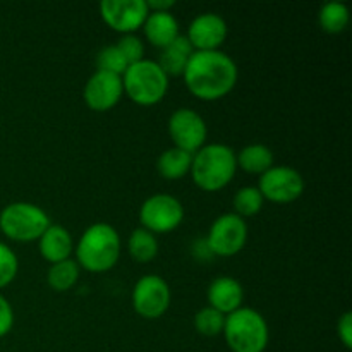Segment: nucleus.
<instances>
[{"mask_svg": "<svg viewBox=\"0 0 352 352\" xmlns=\"http://www.w3.org/2000/svg\"><path fill=\"white\" fill-rule=\"evenodd\" d=\"M122 88L136 105L153 107L167 95L168 76L162 71L157 60L143 58L126 69L122 74Z\"/></svg>", "mask_w": 352, "mask_h": 352, "instance_id": "obj_5", "label": "nucleus"}, {"mask_svg": "<svg viewBox=\"0 0 352 352\" xmlns=\"http://www.w3.org/2000/svg\"><path fill=\"white\" fill-rule=\"evenodd\" d=\"M184 220V206L172 195H153L140 208V223L151 234H167L177 229Z\"/></svg>", "mask_w": 352, "mask_h": 352, "instance_id": "obj_8", "label": "nucleus"}, {"mask_svg": "<svg viewBox=\"0 0 352 352\" xmlns=\"http://www.w3.org/2000/svg\"><path fill=\"white\" fill-rule=\"evenodd\" d=\"M222 336L232 352H265L270 340V330L260 311L243 306L226 316Z\"/></svg>", "mask_w": 352, "mask_h": 352, "instance_id": "obj_4", "label": "nucleus"}, {"mask_svg": "<svg viewBox=\"0 0 352 352\" xmlns=\"http://www.w3.org/2000/svg\"><path fill=\"white\" fill-rule=\"evenodd\" d=\"M122 95V78L103 71H96L82 89L86 107L93 112H109L120 102Z\"/></svg>", "mask_w": 352, "mask_h": 352, "instance_id": "obj_13", "label": "nucleus"}, {"mask_svg": "<svg viewBox=\"0 0 352 352\" xmlns=\"http://www.w3.org/2000/svg\"><path fill=\"white\" fill-rule=\"evenodd\" d=\"M127 67H129V64L124 58V55L120 54L117 45H109V47L102 48L98 52V55H96V71L110 72V74H116L122 78Z\"/></svg>", "mask_w": 352, "mask_h": 352, "instance_id": "obj_26", "label": "nucleus"}, {"mask_svg": "<svg viewBox=\"0 0 352 352\" xmlns=\"http://www.w3.org/2000/svg\"><path fill=\"white\" fill-rule=\"evenodd\" d=\"M236 162L237 167H241L248 174L263 175L268 168L274 167V151L267 144H248L236 155Z\"/></svg>", "mask_w": 352, "mask_h": 352, "instance_id": "obj_19", "label": "nucleus"}, {"mask_svg": "<svg viewBox=\"0 0 352 352\" xmlns=\"http://www.w3.org/2000/svg\"><path fill=\"white\" fill-rule=\"evenodd\" d=\"M192 54H195V48L191 47L186 34H179L168 47H165L162 50L160 60L157 62L168 78L170 76H182Z\"/></svg>", "mask_w": 352, "mask_h": 352, "instance_id": "obj_18", "label": "nucleus"}, {"mask_svg": "<svg viewBox=\"0 0 352 352\" xmlns=\"http://www.w3.org/2000/svg\"><path fill=\"white\" fill-rule=\"evenodd\" d=\"M172 292L160 275H144L133 289V308L141 318L158 320L170 308Z\"/></svg>", "mask_w": 352, "mask_h": 352, "instance_id": "obj_10", "label": "nucleus"}, {"mask_svg": "<svg viewBox=\"0 0 352 352\" xmlns=\"http://www.w3.org/2000/svg\"><path fill=\"white\" fill-rule=\"evenodd\" d=\"M120 258V236L110 223H93L76 246V263L91 274L112 270Z\"/></svg>", "mask_w": 352, "mask_h": 352, "instance_id": "obj_2", "label": "nucleus"}, {"mask_svg": "<svg viewBox=\"0 0 352 352\" xmlns=\"http://www.w3.org/2000/svg\"><path fill=\"white\" fill-rule=\"evenodd\" d=\"M148 10L144 0H103L100 2V16L103 23L117 33L134 34L143 28Z\"/></svg>", "mask_w": 352, "mask_h": 352, "instance_id": "obj_12", "label": "nucleus"}, {"mask_svg": "<svg viewBox=\"0 0 352 352\" xmlns=\"http://www.w3.org/2000/svg\"><path fill=\"white\" fill-rule=\"evenodd\" d=\"M351 10L342 2H329L318 12V23L325 33L339 34L349 26Z\"/></svg>", "mask_w": 352, "mask_h": 352, "instance_id": "obj_23", "label": "nucleus"}, {"mask_svg": "<svg viewBox=\"0 0 352 352\" xmlns=\"http://www.w3.org/2000/svg\"><path fill=\"white\" fill-rule=\"evenodd\" d=\"M50 217L41 206L28 201H16L0 212V230L16 243H33L50 227Z\"/></svg>", "mask_w": 352, "mask_h": 352, "instance_id": "obj_6", "label": "nucleus"}, {"mask_svg": "<svg viewBox=\"0 0 352 352\" xmlns=\"http://www.w3.org/2000/svg\"><path fill=\"white\" fill-rule=\"evenodd\" d=\"M17 272H19V261L16 253L7 244L0 243V289H6L7 285L12 284Z\"/></svg>", "mask_w": 352, "mask_h": 352, "instance_id": "obj_27", "label": "nucleus"}, {"mask_svg": "<svg viewBox=\"0 0 352 352\" xmlns=\"http://www.w3.org/2000/svg\"><path fill=\"white\" fill-rule=\"evenodd\" d=\"M337 333L346 349L352 347V313L346 311L337 323Z\"/></svg>", "mask_w": 352, "mask_h": 352, "instance_id": "obj_30", "label": "nucleus"}, {"mask_svg": "<svg viewBox=\"0 0 352 352\" xmlns=\"http://www.w3.org/2000/svg\"><path fill=\"white\" fill-rule=\"evenodd\" d=\"M79 274L81 268L76 263V260H64L58 263L50 265L47 274V282L55 292H65L71 291L79 280Z\"/></svg>", "mask_w": 352, "mask_h": 352, "instance_id": "obj_22", "label": "nucleus"}, {"mask_svg": "<svg viewBox=\"0 0 352 352\" xmlns=\"http://www.w3.org/2000/svg\"><path fill=\"white\" fill-rule=\"evenodd\" d=\"M14 327V309L10 302L0 294V339L6 337Z\"/></svg>", "mask_w": 352, "mask_h": 352, "instance_id": "obj_29", "label": "nucleus"}, {"mask_svg": "<svg viewBox=\"0 0 352 352\" xmlns=\"http://www.w3.org/2000/svg\"><path fill=\"white\" fill-rule=\"evenodd\" d=\"M127 250H129V254L133 256L134 261L150 263L158 254V239L150 230L140 227V229L133 230V234L129 236Z\"/></svg>", "mask_w": 352, "mask_h": 352, "instance_id": "obj_21", "label": "nucleus"}, {"mask_svg": "<svg viewBox=\"0 0 352 352\" xmlns=\"http://www.w3.org/2000/svg\"><path fill=\"white\" fill-rule=\"evenodd\" d=\"M229 34L226 19L215 12H205L196 16L188 28L186 38L195 52L220 50Z\"/></svg>", "mask_w": 352, "mask_h": 352, "instance_id": "obj_14", "label": "nucleus"}, {"mask_svg": "<svg viewBox=\"0 0 352 352\" xmlns=\"http://www.w3.org/2000/svg\"><path fill=\"white\" fill-rule=\"evenodd\" d=\"M192 155L172 146L165 150L157 160V170L167 181H179L191 172Z\"/></svg>", "mask_w": 352, "mask_h": 352, "instance_id": "obj_20", "label": "nucleus"}, {"mask_svg": "<svg viewBox=\"0 0 352 352\" xmlns=\"http://www.w3.org/2000/svg\"><path fill=\"white\" fill-rule=\"evenodd\" d=\"M223 327H226V315L219 313L217 309L206 308L199 309L195 315V329L196 332L205 337H217L222 336Z\"/></svg>", "mask_w": 352, "mask_h": 352, "instance_id": "obj_25", "label": "nucleus"}, {"mask_svg": "<svg viewBox=\"0 0 352 352\" xmlns=\"http://www.w3.org/2000/svg\"><path fill=\"white\" fill-rule=\"evenodd\" d=\"M117 48H119L120 54L124 55V58H126L129 65L136 64V62L144 58V43L136 34H124L119 40V43H117Z\"/></svg>", "mask_w": 352, "mask_h": 352, "instance_id": "obj_28", "label": "nucleus"}, {"mask_svg": "<svg viewBox=\"0 0 352 352\" xmlns=\"http://www.w3.org/2000/svg\"><path fill=\"white\" fill-rule=\"evenodd\" d=\"M205 241L212 256H236L248 243L246 220L236 213H223L210 226Z\"/></svg>", "mask_w": 352, "mask_h": 352, "instance_id": "obj_7", "label": "nucleus"}, {"mask_svg": "<svg viewBox=\"0 0 352 352\" xmlns=\"http://www.w3.org/2000/svg\"><path fill=\"white\" fill-rule=\"evenodd\" d=\"M150 12H170L175 6L174 0H144Z\"/></svg>", "mask_w": 352, "mask_h": 352, "instance_id": "obj_31", "label": "nucleus"}, {"mask_svg": "<svg viewBox=\"0 0 352 352\" xmlns=\"http://www.w3.org/2000/svg\"><path fill=\"white\" fill-rule=\"evenodd\" d=\"M256 188L265 201L287 205L302 196L305 179L296 168L289 165H274L263 175H260Z\"/></svg>", "mask_w": 352, "mask_h": 352, "instance_id": "obj_9", "label": "nucleus"}, {"mask_svg": "<svg viewBox=\"0 0 352 352\" xmlns=\"http://www.w3.org/2000/svg\"><path fill=\"white\" fill-rule=\"evenodd\" d=\"M206 298H208L210 308L227 316L243 308L244 289L237 278L223 275V277H217L215 280H212V284L208 285Z\"/></svg>", "mask_w": 352, "mask_h": 352, "instance_id": "obj_15", "label": "nucleus"}, {"mask_svg": "<svg viewBox=\"0 0 352 352\" xmlns=\"http://www.w3.org/2000/svg\"><path fill=\"white\" fill-rule=\"evenodd\" d=\"M263 196L258 191L256 186H244L239 191L234 195L232 205H234V213L239 215L241 219H246V217H254L261 212L263 208Z\"/></svg>", "mask_w": 352, "mask_h": 352, "instance_id": "obj_24", "label": "nucleus"}, {"mask_svg": "<svg viewBox=\"0 0 352 352\" xmlns=\"http://www.w3.org/2000/svg\"><path fill=\"white\" fill-rule=\"evenodd\" d=\"M168 136L175 148L195 155L205 146L208 127L196 110L177 109L168 119Z\"/></svg>", "mask_w": 352, "mask_h": 352, "instance_id": "obj_11", "label": "nucleus"}, {"mask_svg": "<svg viewBox=\"0 0 352 352\" xmlns=\"http://www.w3.org/2000/svg\"><path fill=\"white\" fill-rule=\"evenodd\" d=\"M182 78L192 96L203 102H215L236 88L239 71L226 52H195Z\"/></svg>", "mask_w": 352, "mask_h": 352, "instance_id": "obj_1", "label": "nucleus"}, {"mask_svg": "<svg viewBox=\"0 0 352 352\" xmlns=\"http://www.w3.org/2000/svg\"><path fill=\"white\" fill-rule=\"evenodd\" d=\"M143 31L146 40L153 47L164 50L181 34L179 21L170 12H150L143 24Z\"/></svg>", "mask_w": 352, "mask_h": 352, "instance_id": "obj_17", "label": "nucleus"}, {"mask_svg": "<svg viewBox=\"0 0 352 352\" xmlns=\"http://www.w3.org/2000/svg\"><path fill=\"white\" fill-rule=\"evenodd\" d=\"M38 250H40L41 258L45 261L54 265L71 258L72 250H74V241H72L71 232L65 227L50 223V227L38 239Z\"/></svg>", "mask_w": 352, "mask_h": 352, "instance_id": "obj_16", "label": "nucleus"}, {"mask_svg": "<svg viewBox=\"0 0 352 352\" xmlns=\"http://www.w3.org/2000/svg\"><path fill=\"white\" fill-rule=\"evenodd\" d=\"M237 170L236 151L222 143L205 144L192 155L191 177L201 191L217 192L230 184Z\"/></svg>", "mask_w": 352, "mask_h": 352, "instance_id": "obj_3", "label": "nucleus"}]
</instances>
